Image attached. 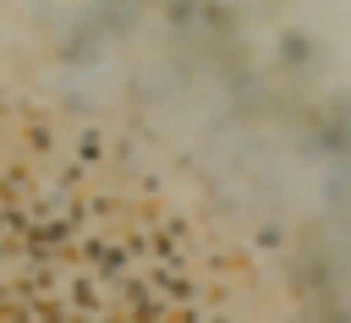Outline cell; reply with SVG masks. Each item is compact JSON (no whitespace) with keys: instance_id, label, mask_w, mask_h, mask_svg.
<instances>
[{"instance_id":"cell-1","label":"cell","mask_w":351,"mask_h":323,"mask_svg":"<svg viewBox=\"0 0 351 323\" xmlns=\"http://www.w3.org/2000/svg\"><path fill=\"white\" fill-rule=\"evenodd\" d=\"M0 323H274L230 219L77 71L55 0H0Z\"/></svg>"}]
</instances>
